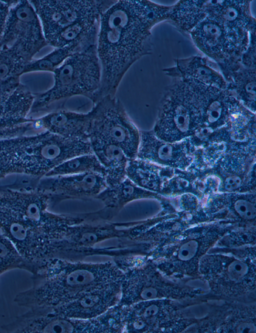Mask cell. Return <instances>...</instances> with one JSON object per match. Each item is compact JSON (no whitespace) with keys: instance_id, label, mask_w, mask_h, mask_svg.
Wrapping results in <instances>:
<instances>
[{"instance_id":"cell-1","label":"cell","mask_w":256,"mask_h":333,"mask_svg":"<svg viewBox=\"0 0 256 333\" xmlns=\"http://www.w3.org/2000/svg\"><path fill=\"white\" fill-rule=\"evenodd\" d=\"M161 17V8L147 0H116L102 14L96 42L101 76L94 104L115 96L128 70L150 51V30Z\"/></svg>"},{"instance_id":"cell-2","label":"cell","mask_w":256,"mask_h":333,"mask_svg":"<svg viewBox=\"0 0 256 333\" xmlns=\"http://www.w3.org/2000/svg\"><path fill=\"white\" fill-rule=\"evenodd\" d=\"M49 197L36 188L0 190V230L38 272L53 258L55 244L82 214H60L48 210Z\"/></svg>"},{"instance_id":"cell-3","label":"cell","mask_w":256,"mask_h":333,"mask_svg":"<svg viewBox=\"0 0 256 333\" xmlns=\"http://www.w3.org/2000/svg\"><path fill=\"white\" fill-rule=\"evenodd\" d=\"M116 0L30 1L40 20L48 45L60 48L72 44H96L102 14Z\"/></svg>"},{"instance_id":"cell-4","label":"cell","mask_w":256,"mask_h":333,"mask_svg":"<svg viewBox=\"0 0 256 333\" xmlns=\"http://www.w3.org/2000/svg\"><path fill=\"white\" fill-rule=\"evenodd\" d=\"M90 152V144L86 140L48 131L0 139V153L20 172L40 178L65 160Z\"/></svg>"},{"instance_id":"cell-5","label":"cell","mask_w":256,"mask_h":333,"mask_svg":"<svg viewBox=\"0 0 256 333\" xmlns=\"http://www.w3.org/2000/svg\"><path fill=\"white\" fill-rule=\"evenodd\" d=\"M212 94L208 86L186 79L176 82L164 96L152 130L158 138L169 142L190 137L204 126Z\"/></svg>"},{"instance_id":"cell-6","label":"cell","mask_w":256,"mask_h":333,"mask_svg":"<svg viewBox=\"0 0 256 333\" xmlns=\"http://www.w3.org/2000/svg\"><path fill=\"white\" fill-rule=\"evenodd\" d=\"M52 72L53 86L44 92L34 94L30 116L64 98L82 96L91 99L100 82L101 68L96 44L74 52Z\"/></svg>"},{"instance_id":"cell-7","label":"cell","mask_w":256,"mask_h":333,"mask_svg":"<svg viewBox=\"0 0 256 333\" xmlns=\"http://www.w3.org/2000/svg\"><path fill=\"white\" fill-rule=\"evenodd\" d=\"M88 140L94 138L118 146L129 159L136 158L140 130L128 114L120 100L106 96L94 104Z\"/></svg>"},{"instance_id":"cell-8","label":"cell","mask_w":256,"mask_h":333,"mask_svg":"<svg viewBox=\"0 0 256 333\" xmlns=\"http://www.w3.org/2000/svg\"><path fill=\"white\" fill-rule=\"evenodd\" d=\"M226 152L210 170L220 178V191L238 192L246 187L255 190L256 140L227 144Z\"/></svg>"},{"instance_id":"cell-9","label":"cell","mask_w":256,"mask_h":333,"mask_svg":"<svg viewBox=\"0 0 256 333\" xmlns=\"http://www.w3.org/2000/svg\"><path fill=\"white\" fill-rule=\"evenodd\" d=\"M34 94L16 78L0 84V139L31 132Z\"/></svg>"},{"instance_id":"cell-10","label":"cell","mask_w":256,"mask_h":333,"mask_svg":"<svg viewBox=\"0 0 256 333\" xmlns=\"http://www.w3.org/2000/svg\"><path fill=\"white\" fill-rule=\"evenodd\" d=\"M0 40L31 58L48 45L40 20L30 1L20 0L10 6Z\"/></svg>"},{"instance_id":"cell-11","label":"cell","mask_w":256,"mask_h":333,"mask_svg":"<svg viewBox=\"0 0 256 333\" xmlns=\"http://www.w3.org/2000/svg\"><path fill=\"white\" fill-rule=\"evenodd\" d=\"M106 186L104 174L88 172L44 176L40 178L36 188L48 194L51 205L66 200L95 198Z\"/></svg>"},{"instance_id":"cell-12","label":"cell","mask_w":256,"mask_h":333,"mask_svg":"<svg viewBox=\"0 0 256 333\" xmlns=\"http://www.w3.org/2000/svg\"><path fill=\"white\" fill-rule=\"evenodd\" d=\"M195 150L190 138L169 142L158 138L152 130H140L136 158L161 166L187 170L192 162Z\"/></svg>"},{"instance_id":"cell-13","label":"cell","mask_w":256,"mask_h":333,"mask_svg":"<svg viewBox=\"0 0 256 333\" xmlns=\"http://www.w3.org/2000/svg\"><path fill=\"white\" fill-rule=\"evenodd\" d=\"M92 110L83 113L57 110L38 118H32L31 133L48 131L72 138L88 140Z\"/></svg>"},{"instance_id":"cell-14","label":"cell","mask_w":256,"mask_h":333,"mask_svg":"<svg viewBox=\"0 0 256 333\" xmlns=\"http://www.w3.org/2000/svg\"><path fill=\"white\" fill-rule=\"evenodd\" d=\"M216 18H207L200 23L194 30L192 34L196 42L204 52L212 56L224 54L228 50L234 49L228 42V37L238 46L242 44L228 34L241 42L244 36L232 34L241 32L242 30H234L228 32V29L234 26L222 18L218 14Z\"/></svg>"},{"instance_id":"cell-15","label":"cell","mask_w":256,"mask_h":333,"mask_svg":"<svg viewBox=\"0 0 256 333\" xmlns=\"http://www.w3.org/2000/svg\"><path fill=\"white\" fill-rule=\"evenodd\" d=\"M93 154L104 170L107 186H116L126 178L128 160L123 150L116 144L98 138L89 139Z\"/></svg>"},{"instance_id":"cell-16","label":"cell","mask_w":256,"mask_h":333,"mask_svg":"<svg viewBox=\"0 0 256 333\" xmlns=\"http://www.w3.org/2000/svg\"><path fill=\"white\" fill-rule=\"evenodd\" d=\"M160 194L138 186L126 177L116 186H106L95 198L101 201L104 208L114 216L130 202L143 199L160 200Z\"/></svg>"},{"instance_id":"cell-17","label":"cell","mask_w":256,"mask_h":333,"mask_svg":"<svg viewBox=\"0 0 256 333\" xmlns=\"http://www.w3.org/2000/svg\"><path fill=\"white\" fill-rule=\"evenodd\" d=\"M176 170L136 158L128 160L126 176L138 186L160 194L164 184Z\"/></svg>"},{"instance_id":"cell-18","label":"cell","mask_w":256,"mask_h":333,"mask_svg":"<svg viewBox=\"0 0 256 333\" xmlns=\"http://www.w3.org/2000/svg\"><path fill=\"white\" fill-rule=\"evenodd\" d=\"M255 114L232 95L225 127L229 136V143H246L256 140Z\"/></svg>"},{"instance_id":"cell-19","label":"cell","mask_w":256,"mask_h":333,"mask_svg":"<svg viewBox=\"0 0 256 333\" xmlns=\"http://www.w3.org/2000/svg\"><path fill=\"white\" fill-rule=\"evenodd\" d=\"M32 60L18 48L0 40V84L20 78Z\"/></svg>"},{"instance_id":"cell-20","label":"cell","mask_w":256,"mask_h":333,"mask_svg":"<svg viewBox=\"0 0 256 333\" xmlns=\"http://www.w3.org/2000/svg\"><path fill=\"white\" fill-rule=\"evenodd\" d=\"M219 196L224 200H220L217 196L216 198L220 200L218 210H228L232 214L244 220H251L256 216L255 192H225L219 194Z\"/></svg>"},{"instance_id":"cell-21","label":"cell","mask_w":256,"mask_h":333,"mask_svg":"<svg viewBox=\"0 0 256 333\" xmlns=\"http://www.w3.org/2000/svg\"><path fill=\"white\" fill-rule=\"evenodd\" d=\"M255 72L246 71L234 74L227 84L226 90L245 107L255 113Z\"/></svg>"},{"instance_id":"cell-22","label":"cell","mask_w":256,"mask_h":333,"mask_svg":"<svg viewBox=\"0 0 256 333\" xmlns=\"http://www.w3.org/2000/svg\"><path fill=\"white\" fill-rule=\"evenodd\" d=\"M96 172L104 176V170L93 154L72 157L62 162L45 176H64Z\"/></svg>"},{"instance_id":"cell-23","label":"cell","mask_w":256,"mask_h":333,"mask_svg":"<svg viewBox=\"0 0 256 333\" xmlns=\"http://www.w3.org/2000/svg\"><path fill=\"white\" fill-rule=\"evenodd\" d=\"M224 142L206 144L196 148L192 162L188 170L198 174L212 168L226 151Z\"/></svg>"},{"instance_id":"cell-24","label":"cell","mask_w":256,"mask_h":333,"mask_svg":"<svg viewBox=\"0 0 256 333\" xmlns=\"http://www.w3.org/2000/svg\"><path fill=\"white\" fill-rule=\"evenodd\" d=\"M88 48L78 44H72L62 48H56L42 58L30 60L26 66L22 74L33 72H52L55 68L72 54Z\"/></svg>"},{"instance_id":"cell-25","label":"cell","mask_w":256,"mask_h":333,"mask_svg":"<svg viewBox=\"0 0 256 333\" xmlns=\"http://www.w3.org/2000/svg\"><path fill=\"white\" fill-rule=\"evenodd\" d=\"M26 270L36 274L38 270L20 254L12 242L3 233L0 234V274L12 268Z\"/></svg>"},{"instance_id":"cell-26","label":"cell","mask_w":256,"mask_h":333,"mask_svg":"<svg viewBox=\"0 0 256 333\" xmlns=\"http://www.w3.org/2000/svg\"><path fill=\"white\" fill-rule=\"evenodd\" d=\"M180 76L183 79L190 80L202 84L226 90L227 83L217 72L203 65L202 62L190 64L188 66L182 67Z\"/></svg>"},{"instance_id":"cell-27","label":"cell","mask_w":256,"mask_h":333,"mask_svg":"<svg viewBox=\"0 0 256 333\" xmlns=\"http://www.w3.org/2000/svg\"><path fill=\"white\" fill-rule=\"evenodd\" d=\"M14 173L21 172H18L4 155L0 153V180Z\"/></svg>"},{"instance_id":"cell-28","label":"cell","mask_w":256,"mask_h":333,"mask_svg":"<svg viewBox=\"0 0 256 333\" xmlns=\"http://www.w3.org/2000/svg\"><path fill=\"white\" fill-rule=\"evenodd\" d=\"M12 2L0 0V39L2 37L9 8Z\"/></svg>"}]
</instances>
